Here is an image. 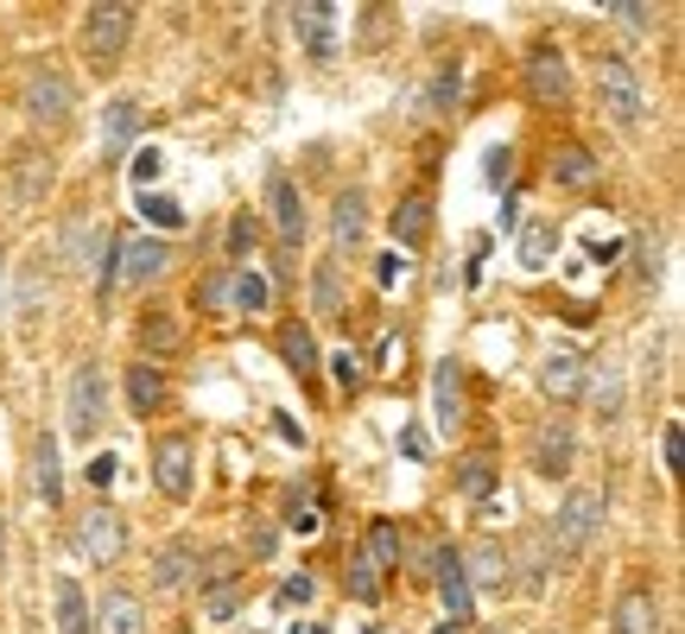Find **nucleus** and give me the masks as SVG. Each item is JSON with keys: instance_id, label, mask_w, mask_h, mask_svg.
Instances as JSON below:
<instances>
[{"instance_id": "f257e3e1", "label": "nucleus", "mask_w": 685, "mask_h": 634, "mask_svg": "<svg viewBox=\"0 0 685 634\" xmlns=\"http://www.w3.org/2000/svg\"><path fill=\"white\" fill-rule=\"evenodd\" d=\"M603 520H609V495L597 482H571L565 495H558L553 520H546V552H553V571H571L584 558L597 552V539H603Z\"/></svg>"}, {"instance_id": "f03ea898", "label": "nucleus", "mask_w": 685, "mask_h": 634, "mask_svg": "<svg viewBox=\"0 0 685 634\" xmlns=\"http://www.w3.org/2000/svg\"><path fill=\"white\" fill-rule=\"evenodd\" d=\"M108 248H115V228L101 223L96 209H71V216L57 223L45 254H51L57 273L83 279V286H96L101 299H108Z\"/></svg>"}, {"instance_id": "7ed1b4c3", "label": "nucleus", "mask_w": 685, "mask_h": 634, "mask_svg": "<svg viewBox=\"0 0 685 634\" xmlns=\"http://www.w3.org/2000/svg\"><path fill=\"white\" fill-rule=\"evenodd\" d=\"M597 108L609 115L616 133H647L654 121V96H647V83H641V64H634L629 51H597Z\"/></svg>"}, {"instance_id": "20e7f679", "label": "nucleus", "mask_w": 685, "mask_h": 634, "mask_svg": "<svg viewBox=\"0 0 685 634\" xmlns=\"http://www.w3.org/2000/svg\"><path fill=\"white\" fill-rule=\"evenodd\" d=\"M254 216L279 241V254H299L311 241V197H304V184L286 165H267V178H260V209Z\"/></svg>"}, {"instance_id": "39448f33", "label": "nucleus", "mask_w": 685, "mask_h": 634, "mask_svg": "<svg viewBox=\"0 0 685 634\" xmlns=\"http://www.w3.org/2000/svg\"><path fill=\"white\" fill-rule=\"evenodd\" d=\"M108 406H115V394H108V362L83 355L71 368V380H64V438L96 451V438L108 431Z\"/></svg>"}, {"instance_id": "423d86ee", "label": "nucleus", "mask_w": 685, "mask_h": 634, "mask_svg": "<svg viewBox=\"0 0 685 634\" xmlns=\"http://www.w3.org/2000/svg\"><path fill=\"white\" fill-rule=\"evenodd\" d=\"M20 115L25 127H39V133H57V127H71L76 115V76L64 64H51V57H32L20 76Z\"/></svg>"}, {"instance_id": "0eeeda50", "label": "nucleus", "mask_w": 685, "mask_h": 634, "mask_svg": "<svg viewBox=\"0 0 685 634\" xmlns=\"http://www.w3.org/2000/svg\"><path fill=\"white\" fill-rule=\"evenodd\" d=\"M7 279H13V286H7V318H13V330L32 343L51 318V299H57V267H51L45 241L25 254L20 267H7Z\"/></svg>"}, {"instance_id": "6e6552de", "label": "nucleus", "mask_w": 685, "mask_h": 634, "mask_svg": "<svg viewBox=\"0 0 685 634\" xmlns=\"http://www.w3.org/2000/svg\"><path fill=\"white\" fill-rule=\"evenodd\" d=\"M178 267V248L165 235H147V228H121L115 248H108V292L127 286V292H147Z\"/></svg>"}, {"instance_id": "1a4fd4ad", "label": "nucleus", "mask_w": 685, "mask_h": 634, "mask_svg": "<svg viewBox=\"0 0 685 634\" xmlns=\"http://www.w3.org/2000/svg\"><path fill=\"white\" fill-rule=\"evenodd\" d=\"M0 184H7V209H13V223H32V216L45 209V197L57 191V159H51L39 140H25V147H13Z\"/></svg>"}, {"instance_id": "9d476101", "label": "nucleus", "mask_w": 685, "mask_h": 634, "mask_svg": "<svg viewBox=\"0 0 685 634\" xmlns=\"http://www.w3.org/2000/svg\"><path fill=\"white\" fill-rule=\"evenodd\" d=\"M133 25H140V7H133V0H96V7H83L76 45H83V57H89L96 71H115V57L127 51Z\"/></svg>"}, {"instance_id": "9b49d317", "label": "nucleus", "mask_w": 685, "mask_h": 634, "mask_svg": "<svg viewBox=\"0 0 685 634\" xmlns=\"http://www.w3.org/2000/svg\"><path fill=\"white\" fill-rule=\"evenodd\" d=\"M147 476H152V488H159L172 507H184L191 495H197V438H191V431H165V438H152V444H147Z\"/></svg>"}, {"instance_id": "f8f14e48", "label": "nucleus", "mask_w": 685, "mask_h": 634, "mask_svg": "<svg viewBox=\"0 0 685 634\" xmlns=\"http://www.w3.org/2000/svg\"><path fill=\"white\" fill-rule=\"evenodd\" d=\"M71 546L83 565H96V571H115L127 558V514L115 502H89L83 514H76L71 527Z\"/></svg>"}, {"instance_id": "ddd939ff", "label": "nucleus", "mask_w": 685, "mask_h": 634, "mask_svg": "<svg viewBox=\"0 0 685 634\" xmlns=\"http://www.w3.org/2000/svg\"><path fill=\"white\" fill-rule=\"evenodd\" d=\"M521 89H527L533 108H571L578 83H571V57L553 39H533L527 57H521Z\"/></svg>"}, {"instance_id": "4468645a", "label": "nucleus", "mask_w": 685, "mask_h": 634, "mask_svg": "<svg viewBox=\"0 0 685 634\" xmlns=\"http://www.w3.org/2000/svg\"><path fill=\"white\" fill-rule=\"evenodd\" d=\"M527 470L539 482H571V470H578V426H571V419H558V412L533 419V431H527Z\"/></svg>"}, {"instance_id": "2eb2a0df", "label": "nucleus", "mask_w": 685, "mask_h": 634, "mask_svg": "<svg viewBox=\"0 0 685 634\" xmlns=\"http://www.w3.org/2000/svg\"><path fill=\"white\" fill-rule=\"evenodd\" d=\"M431 590H438L451 628H470V622H477V590H470V578H463V552H457L451 539L431 546Z\"/></svg>"}, {"instance_id": "dca6fc26", "label": "nucleus", "mask_w": 685, "mask_h": 634, "mask_svg": "<svg viewBox=\"0 0 685 634\" xmlns=\"http://www.w3.org/2000/svg\"><path fill=\"white\" fill-rule=\"evenodd\" d=\"M330 254L336 260H350V254H362V241H368V228H375V203H368V191L362 184H343L336 197H330Z\"/></svg>"}, {"instance_id": "f3484780", "label": "nucleus", "mask_w": 685, "mask_h": 634, "mask_svg": "<svg viewBox=\"0 0 685 634\" xmlns=\"http://www.w3.org/2000/svg\"><path fill=\"white\" fill-rule=\"evenodd\" d=\"M431 228H438V197H431V184H413L394 197V216H387V235H394V254H419L431 241Z\"/></svg>"}, {"instance_id": "a211bd4d", "label": "nucleus", "mask_w": 685, "mask_h": 634, "mask_svg": "<svg viewBox=\"0 0 685 634\" xmlns=\"http://www.w3.org/2000/svg\"><path fill=\"white\" fill-rule=\"evenodd\" d=\"M197 558H203L197 539H191V533H172V539L152 546V558H147V590L152 597H178L184 583H197Z\"/></svg>"}, {"instance_id": "6ab92c4d", "label": "nucleus", "mask_w": 685, "mask_h": 634, "mask_svg": "<svg viewBox=\"0 0 685 634\" xmlns=\"http://www.w3.org/2000/svg\"><path fill=\"white\" fill-rule=\"evenodd\" d=\"M584 375H590V355H584L578 343H553V350L539 355V394L553 406H578Z\"/></svg>"}, {"instance_id": "aec40b11", "label": "nucleus", "mask_w": 685, "mask_h": 634, "mask_svg": "<svg viewBox=\"0 0 685 634\" xmlns=\"http://www.w3.org/2000/svg\"><path fill=\"white\" fill-rule=\"evenodd\" d=\"M603 634H666V609H660L654 583H622L616 603H609Z\"/></svg>"}, {"instance_id": "412c9836", "label": "nucleus", "mask_w": 685, "mask_h": 634, "mask_svg": "<svg viewBox=\"0 0 685 634\" xmlns=\"http://www.w3.org/2000/svg\"><path fill=\"white\" fill-rule=\"evenodd\" d=\"M463 552V578H470V590H489V597H507L514 590V565H507V539H495V533H477L470 546H457Z\"/></svg>"}, {"instance_id": "4be33fe9", "label": "nucleus", "mask_w": 685, "mask_h": 634, "mask_svg": "<svg viewBox=\"0 0 685 634\" xmlns=\"http://www.w3.org/2000/svg\"><path fill=\"white\" fill-rule=\"evenodd\" d=\"M89 628L96 634H147V597L127 583H101L89 597Z\"/></svg>"}, {"instance_id": "5701e85b", "label": "nucleus", "mask_w": 685, "mask_h": 634, "mask_svg": "<svg viewBox=\"0 0 685 634\" xmlns=\"http://www.w3.org/2000/svg\"><path fill=\"white\" fill-rule=\"evenodd\" d=\"M431 426L457 438V431L470 426V394H463V362L445 355L438 368H431Z\"/></svg>"}, {"instance_id": "b1692460", "label": "nucleus", "mask_w": 685, "mask_h": 634, "mask_svg": "<svg viewBox=\"0 0 685 634\" xmlns=\"http://www.w3.org/2000/svg\"><path fill=\"white\" fill-rule=\"evenodd\" d=\"M121 400H127L133 419H159V412L172 406V375H165L159 362H140V355H133L121 368Z\"/></svg>"}, {"instance_id": "393cba45", "label": "nucleus", "mask_w": 685, "mask_h": 634, "mask_svg": "<svg viewBox=\"0 0 685 634\" xmlns=\"http://www.w3.org/2000/svg\"><path fill=\"white\" fill-rule=\"evenodd\" d=\"M311 318L318 324H350V267L336 254L311 260Z\"/></svg>"}, {"instance_id": "a878e982", "label": "nucleus", "mask_w": 685, "mask_h": 634, "mask_svg": "<svg viewBox=\"0 0 685 634\" xmlns=\"http://www.w3.org/2000/svg\"><path fill=\"white\" fill-rule=\"evenodd\" d=\"M140 127H147V108H140V96H115V101H108V108L96 115L101 165H115V159H127V147L140 140Z\"/></svg>"}, {"instance_id": "bb28decb", "label": "nucleus", "mask_w": 685, "mask_h": 634, "mask_svg": "<svg viewBox=\"0 0 685 634\" xmlns=\"http://www.w3.org/2000/svg\"><path fill=\"white\" fill-rule=\"evenodd\" d=\"M274 343H279V362H286V375L299 380V387H318V375H324V350H318V330L304 324V318H286Z\"/></svg>"}, {"instance_id": "cd10ccee", "label": "nucleus", "mask_w": 685, "mask_h": 634, "mask_svg": "<svg viewBox=\"0 0 685 634\" xmlns=\"http://www.w3.org/2000/svg\"><path fill=\"white\" fill-rule=\"evenodd\" d=\"M336 13H343V7H330V0H304V7H292V39L304 45L311 64H330V57H336Z\"/></svg>"}, {"instance_id": "c85d7f7f", "label": "nucleus", "mask_w": 685, "mask_h": 634, "mask_svg": "<svg viewBox=\"0 0 685 634\" xmlns=\"http://www.w3.org/2000/svg\"><path fill=\"white\" fill-rule=\"evenodd\" d=\"M584 400H590V412H597L603 426L622 419V406H629V375H622V362H616V355H597V362H590V375H584Z\"/></svg>"}, {"instance_id": "c756f323", "label": "nucleus", "mask_w": 685, "mask_h": 634, "mask_svg": "<svg viewBox=\"0 0 685 634\" xmlns=\"http://www.w3.org/2000/svg\"><path fill=\"white\" fill-rule=\"evenodd\" d=\"M133 343H140V362H165V355L184 350V318L172 304H147L140 324H133Z\"/></svg>"}, {"instance_id": "7c9ffc66", "label": "nucleus", "mask_w": 685, "mask_h": 634, "mask_svg": "<svg viewBox=\"0 0 685 634\" xmlns=\"http://www.w3.org/2000/svg\"><path fill=\"white\" fill-rule=\"evenodd\" d=\"M507 565L521 571V578H514V590H521V597H539V590L553 583V552H546V533L527 527L514 546H507Z\"/></svg>"}, {"instance_id": "2f4dec72", "label": "nucleus", "mask_w": 685, "mask_h": 634, "mask_svg": "<svg viewBox=\"0 0 685 634\" xmlns=\"http://www.w3.org/2000/svg\"><path fill=\"white\" fill-rule=\"evenodd\" d=\"M546 178H553L558 191H597L603 165H597V152L584 147V140H558L553 159H546Z\"/></svg>"}, {"instance_id": "473e14b6", "label": "nucleus", "mask_w": 685, "mask_h": 634, "mask_svg": "<svg viewBox=\"0 0 685 634\" xmlns=\"http://www.w3.org/2000/svg\"><path fill=\"white\" fill-rule=\"evenodd\" d=\"M558 254V223L553 216H521L514 228V260H521V273H546Z\"/></svg>"}, {"instance_id": "72a5a7b5", "label": "nucleus", "mask_w": 685, "mask_h": 634, "mask_svg": "<svg viewBox=\"0 0 685 634\" xmlns=\"http://www.w3.org/2000/svg\"><path fill=\"white\" fill-rule=\"evenodd\" d=\"M32 495L45 507H64V451H57V431H39L32 438Z\"/></svg>"}, {"instance_id": "f704fd0d", "label": "nucleus", "mask_w": 685, "mask_h": 634, "mask_svg": "<svg viewBox=\"0 0 685 634\" xmlns=\"http://www.w3.org/2000/svg\"><path fill=\"white\" fill-rule=\"evenodd\" d=\"M457 495L463 502H495L502 495V456L495 451H463L457 456Z\"/></svg>"}, {"instance_id": "c9c22d12", "label": "nucleus", "mask_w": 685, "mask_h": 634, "mask_svg": "<svg viewBox=\"0 0 685 634\" xmlns=\"http://www.w3.org/2000/svg\"><path fill=\"white\" fill-rule=\"evenodd\" d=\"M51 622H57V634H96L89 628V590H83V578H71V571L51 578Z\"/></svg>"}, {"instance_id": "e433bc0d", "label": "nucleus", "mask_w": 685, "mask_h": 634, "mask_svg": "<svg viewBox=\"0 0 685 634\" xmlns=\"http://www.w3.org/2000/svg\"><path fill=\"white\" fill-rule=\"evenodd\" d=\"M355 546L368 552V565H375L381 578L406 565V527H400V520H387V514H375V520H368V533H362Z\"/></svg>"}, {"instance_id": "4c0bfd02", "label": "nucleus", "mask_w": 685, "mask_h": 634, "mask_svg": "<svg viewBox=\"0 0 685 634\" xmlns=\"http://www.w3.org/2000/svg\"><path fill=\"white\" fill-rule=\"evenodd\" d=\"M267 304H274V279L260 273V267H228V311H235V318H260V311H267Z\"/></svg>"}, {"instance_id": "58836bf2", "label": "nucleus", "mask_w": 685, "mask_h": 634, "mask_svg": "<svg viewBox=\"0 0 685 634\" xmlns=\"http://www.w3.org/2000/svg\"><path fill=\"white\" fill-rule=\"evenodd\" d=\"M343 597H350V603H381V597H387V578L368 565V552H362V546H350V552H343Z\"/></svg>"}, {"instance_id": "ea45409f", "label": "nucleus", "mask_w": 685, "mask_h": 634, "mask_svg": "<svg viewBox=\"0 0 685 634\" xmlns=\"http://www.w3.org/2000/svg\"><path fill=\"white\" fill-rule=\"evenodd\" d=\"M457 96H463V57H445V64H431V83H426V115H451Z\"/></svg>"}, {"instance_id": "a19ab883", "label": "nucleus", "mask_w": 685, "mask_h": 634, "mask_svg": "<svg viewBox=\"0 0 685 634\" xmlns=\"http://www.w3.org/2000/svg\"><path fill=\"white\" fill-rule=\"evenodd\" d=\"M133 209L147 216V235H165V241H172L184 223H191V216H184V203L165 197V191H140V197H133Z\"/></svg>"}, {"instance_id": "79ce46f5", "label": "nucleus", "mask_w": 685, "mask_h": 634, "mask_svg": "<svg viewBox=\"0 0 685 634\" xmlns=\"http://www.w3.org/2000/svg\"><path fill=\"white\" fill-rule=\"evenodd\" d=\"M260 235H267V228H260V216H254V209H235V216H228V228H223L228 267H248L254 248H260Z\"/></svg>"}, {"instance_id": "37998d69", "label": "nucleus", "mask_w": 685, "mask_h": 634, "mask_svg": "<svg viewBox=\"0 0 685 634\" xmlns=\"http://www.w3.org/2000/svg\"><path fill=\"white\" fill-rule=\"evenodd\" d=\"M191 299H197V318H210V324L235 318V311H228V267H210V273L197 279V292H191Z\"/></svg>"}, {"instance_id": "c03bdc74", "label": "nucleus", "mask_w": 685, "mask_h": 634, "mask_svg": "<svg viewBox=\"0 0 685 634\" xmlns=\"http://www.w3.org/2000/svg\"><path fill=\"white\" fill-rule=\"evenodd\" d=\"M279 527L286 533H318L324 527V514H318V495H311V482H292V495H286V514H279Z\"/></svg>"}, {"instance_id": "a18cd8bd", "label": "nucleus", "mask_w": 685, "mask_h": 634, "mask_svg": "<svg viewBox=\"0 0 685 634\" xmlns=\"http://www.w3.org/2000/svg\"><path fill=\"white\" fill-rule=\"evenodd\" d=\"M242 603H248V583H223V590H197V609H203V622H235V615H242Z\"/></svg>"}, {"instance_id": "49530a36", "label": "nucleus", "mask_w": 685, "mask_h": 634, "mask_svg": "<svg viewBox=\"0 0 685 634\" xmlns=\"http://www.w3.org/2000/svg\"><path fill=\"white\" fill-rule=\"evenodd\" d=\"M603 20H616L622 32H634V39H654L660 13L647 7V0H616V7H603Z\"/></svg>"}, {"instance_id": "de8ad7c7", "label": "nucleus", "mask_w": 685, "mask_h": 634, "mask_svg": "<svg viewBox=\"0 0 685 634\" xmlns=\"http://www.w3.org/2000/svg\"><path fill=\"white\" fill-rule=\"evenodd\" d=\"M324 368H330V380H336L343 394H355V387L368 380V355H355V350H330V355H324Z\"/></svg>"}, {"instance_id": "09e8293b", "label": "nucleus", "mask_w": 685, "mask_h": 634, "mask_svg": "<svg viewBox=\"0 0 685 634\" xmlns=\"http://www.w3.org/2000/svg\"><path fill=\"white\" fill-rule=\"evenodd\" d=\"M127 172H133V197H140V191H152V184L165 178V152H159V147H133Z\"/></svg>"}, {"instance_id": "8fccbe9b", "label": "nucleus", "mask_w": 685, "mask_h": 634, "mask_svg": "<svg viewBox=\"0 0 685 634\" xmlns=\"http://www.w3.org/2000/svg\"><path fill=\"white\" fill-rule=\"evenodd\" d=\"M660 463H666V482H679V470H685V426L679 419L660 426Z\"/></svg>"}, {"instance_id": "3c124183", "label": "nucleus", "mask_w": 685, "mask_h": 634, "mask_svg": "<svg viewBox=\"0 0 685 634\" xmlns=\"http://www.w3.org/2000/svg\"><path fill=\"white\" fill-rule=\"evenodd\" d=\"M311 597H318V578H311V571H292V578H279V590H274L279 609H304Z\"/></svg>"}, {"instance_id": "603ef678", "label": "nucleus", "mask_w": 685, "mask_h": 634, "mask_svg": "<svg viewBox=\"0 0 685 634\" xmlns=\"http://www.w3.org/2000/svg\"><path fill=\"white\" fill-rule=\"evenodd\" d=\"M507 178H514V147H489V152H482V184H489V191H502Z\"/></svg>"}, {"instance_id": "864d4df0", "label": "nucleus", "mask_w": 685, "mask_h": 634, "mask_svg": "<svg viewBox=\"0 0 685 634\" xmlns=\"http://www.w3.org/2000/svg\"><path fill=\"white\" fill-rule=\"evenodd\" d=\"M400 279H406V254H394V248L375 254V286H381V292H394Z\"/></svg>"}, {"instance_id": "5fc2aeb1", "label": "nucleus", "mask_w": 685, "mask_h": 634, "mask_svg": "<svg viewBox=\"0 0 685 634\" xmlns=\"http://www.w3.org/2000/svg\"><path fill=\"white\" fill-rule=\"evenodd\" d=\"M115 470H121V456H115V451H96L83 476H89V488H108V482H115Z\"/></svg>"}, {"instance_id": "6e6d98bb", "label": "nucleus", "mask_w": 685, "mask_h": 634, "mask_svg": "<svg viewBox=\"0 0 685 634\" xmlns=\"http://www.w3.org/2000/svg\"><path fill=\"white\" fill-rule=\"evenodd\" d=\"M274 546H279L274 527H248V533H242V552H248V558H274Z\"/></svg>"}, {"instance_id": "4d7b16f0", "label": "nucleus", "mask_w": 685, "mask_h": 634, "mask_svg": "<svg viewBox=\"0 0 685 634\" xmlns=\"http://www.w3.org/2000/svg\"><path fill=\"white\" fill-rule=\"evenodd\" d=\"M634 279H641V286L660 279V248H654V241H641V248H634Z\"/></svg>"}, {"instance_id": "13d9d810", "label": "nucleus", "mask_w": 685, "mask_h": 634, "mask_svg": "<svg viewBox=\"0 0 685 634\" xmlns=\"http://www.w3.org/2000/svg\"><path fill=\"white\" fill-rule=\"evenodd\" d=\"M0 330H7V248H0Z\"/></svg>"}, {"instance_id": "bf43d9fd", "label": "nucleus", "mask_w": 685, "mask_h": 634, "mask_svg": "<svg viewBox=\"0 0 685 634\" xmlns=\"http://www.w3.org/2000/svg\"><path fill=\"white\" fill-rule=\"evenodd\" d=\"M0 571H7V514H0Z\"/></svg>"}, {"instance_id": "052dcab7", "label": "nucleus", "mask_w": 685, "mask_h": 634, "mask_svg": "<svg viewBox=\"0 0 685 634\" xmlns=\"http://www.w3.org/2000/svg\"><path fill=\"white\" fill-rule=\"evenodd\" d=\"M292 634H324V628H318V622H292Z\"/></svg>"}, {"instance_id": "680f3d73", "label": "nucleus", "mask_w": 685, "mask_h": 634, "mask_svg": "<svg viewBox=\"0 0 685 634\" xmlns=\"http://www.w3.org/2000/svg\"><path fill=\"white\" fill-rule=\"evenodd\" d=\"M172 634H197V628H191V622H178V628H172Z\"/></svg>"}]
</instances>
